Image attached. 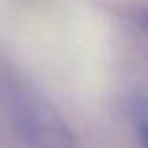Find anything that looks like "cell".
I'll return each mask as SVG.
<instances>
[{"label":"cell","mask_w":148,"mask_h":148,"mask_svg":"<svg viewBox=\"0 0 148 148\" xmlns=\"http://www.w3.org/2000/svg\"><path fill=\"white\" fill-rule=\"evenodd\" d=\"M8 96L15 130L30 148H73V133L68 124L40 92L11 79Z\"/></svg>","instance_id":"6da1fadb"},{"label":"cell","mask_w":148,"mask_h":148,"mask_svg":"<svg viewBox=\"0 0 148 148\" xmlns=\"http://www.w3.org/2000/svg\"><path fill=\"white\" fill-rule=\"evenodd\" d=\"M127 109H130L131 120H133V126L137 130L143 148H148V94L135 92L130 98Z\"/></svg>","instance_id":"7a4b0ae2"},{"label":"cell","mask_w":148,"mask_h":148,"mask_svg":"<svg viewBox=\"0 0 148 148\" xmlns=\"http://www.w3.org/2000/svg\"><path fill=\"white\" fill-rule=\"evenodd\" d=\"M141 21H143V25H145L146 30H148V11H145V13L141 15Z\"/></svg>","instance_id":"3957f363"}]
</instances>
